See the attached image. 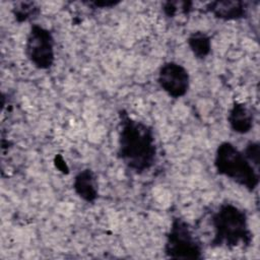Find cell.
<instances>
[{
  "instance_id": "6da1fadb",
  "label": "cell",
  "mask_w": 260,
  "mask_h": 260,
  "mask_svg": "<svg viewBox=\"0 0 260 260\" xmlns=\"http://www.w3.org/2000/svg\"><path fill=\"white\" fill-rule=\"evenodd\" d=\"M157 147L152 127L119 112L117 157L131 171L142 174L156 161Z\"/></svg>"
},
{
  "instance_id": "7a4b0ae2",
  "label": "cell",
  "mask_w": 260,
  "mask_h": 260,
  "mask_svg": "<svg viewBox=\"0 0 260 260\" xmlns=\"http://www.w3.org/2000/svg\"><path fill=\"white\" fill-rule=\"evenodd\" d=\"M211 224L213 238L210 246L213 248L249 247L253 241L246 211L232 203L218 206L211 215Z\"/></svg>"
},
{
  "instance_id": "3957f363",
  "label": "cell",
  "mask_w": 260,
  "mask_h": 260,
  "mask_svg": "<svg viewBox=\"0 0 260 260\" xmlns=\"http://www.w3.org/2000/svg\"><path fill=\"white\" fill-rule=\"evenodd\" d=\"M213 164L218 175L229 178L250 192L259 185V170L231 142L223 141L216 147Z\"/></svg>"
},
{
  "instance_id": "277c9868",
  "label": "cell",
  "mask_w": 260,
  "mask_h": 260,
  "mask_svg": "<svg viewBox=\"0 0 260 260\" xmlns=\"http://www.w3.org/2000/svg\"><path fill=\"white\" fill-rule=\"evenodd\" d=\"M164 252L171 259L200 260L203 258L201 242L194 235L190 224L181 217H173L166 235Z\"/></svg>"
},
{
  "instance_id": "5b68a950",
  "label": "cell",
  "mask_w": 260,
  "mask_h": 260,
  "mask_svg": "<svg viewBox=\"0 0 260 260\" xmlns=\"http://www.w3.org/2000/svg\"><path fill=\"white\" fill-rule=\"evenodd\" d=\"M24 51L36 68L50 69L55 62V40L52 32L40 24L32 23L26 37Z\"/></svg>"
},
{
  "instance_id": "8992f818",
  "label": "cell",
  "mask_w": 260,
  "mask_h": 260,
  "mask_svg": "<svg viewBox=\"0 0 260 260\" xmlns=\"http://www.w3.org/2000/svg\"><path fill=\"white\" fill-rule=\"evenodd\" d=\"M159 87L171 98H183L190 87V75L188 70L177 62L164 63L157 73Z\"/></svg>"
},
{
  "instance_id": "52a82bcc",
  "label": "cell",
  "mask_w": 260,
  "mask_h": 260,
  "mask_svg": "<svg viewBox=\"0 0 260 260\" xmlns=\"http://www.w3.org/2000/svg\"><path fill=\"white\" fill-rule=\"evenodd\" d=\"M206 10L221 20H239L247 16V3L240 0H216L206 5Z\"/></svg>"
},
{
  "instance_id": "ba28073f",
  "label": "cell",
  "mask_w": 260,
  "mask_h": 260,
  "mask_svg": "<svg viewBox=\"0 0 260 260\" xmlns=\"http://www.w3.org/2000/svg\"><path fill=\"white\" fill-rule=\"evenodd\" d=\"M228 122L234 132L247 134L252 130L254 125L253 111L245 103L234 102L229 111Z\"/></svg>"
},
{
  "instance_id": "9c48e42d",
  "label": "cell",
  "mask_w": 260,
  "mask_h": 260,
  "mask_svg": "<svg viewBox=\"0 0 260 260\" xmlns=\"http://www.w3.org/2000/svg\"><path fill=\"white\" fill-rule=\"evenodd\" d=\"M73 190L79 198L87 203H93L98 199V182L91 169H84L75 176Z\"/></svg>"
},
{
  "instance_id": "30bf717a",
  "label": "cell",
  "mask_w": 260,
  "mask_h": 260,
  "mask_svg": "<svg viewBox=\"0 0 260 260\" xmlns=\"http://www.w3.org/2000/svg\"><path fill=\"white\" fill-rule=\"evenodd\" d=\"M187 44L197 59H205L211 52V39L203 31H194L187 39Z\"/></svg>"
},
{
  "instance_id": "8fae6325",
  "label": "cell",
  "mask_w": 260,
  "mask_h": 260,
  "mask_svg": "<svg viewBox=\"0 0 260 260\" xmlns=\"http://www.w3.org/2000/svg\"><path fill=\"white\" fill-rule=\"evenodd\" d=\"M40 12V7L35 2L31 1L16 2L12 8V14L15 20L19 23L38 17Z\"/></svg>"
},
{
  "instance_id": "7c38bea8",
  "label": "cell",
  "mask_w": 260,
  "mask_h": 260,
  "mask_svg": "<svg viewBox=\"0 0 260 260\" xmlns=\"http://www.w3.org/2000/svg\"><path fill=\"white\" fill-rule=\"evenodd\" d=\"M192 5L193 2L191 1H167L162 4V10L168 17H174L178 13L179 9L184 14H189L192 9Z\"/></svg>"
},
{
  "instance_id": "4fadbf2b",
  "label": "cell",
  "mask_w": 260,
  "mask_h": 260,
  "mask_svg": "<svg viewBox=\"0 0 260 260\" xmlns=\"http://www.w3.org/2000/svg\"><path fill=\"white\" fill-rule=\"evenodd\" d=\"M246 158L257 169L259 170L260 165V145L256 141H250L247 143L245 149L243 150Z\"/></svg>"
},
{
  "instance_id": "5bb4252c",
  "label": "cell",
  "mask_w": 260,
  "mask_h": 260,
  "mask_svg": "<svg viewBox=\"0 0 260 260\" xmlns=\"http://www.w3.org/2000/svg\"><path fill=\"white\" fill-rule=\"evenodd\" d=\"M86 5L92 7V8H112L120 4V1H89L84 2Z\"/></svg>"
}]
</instances>
